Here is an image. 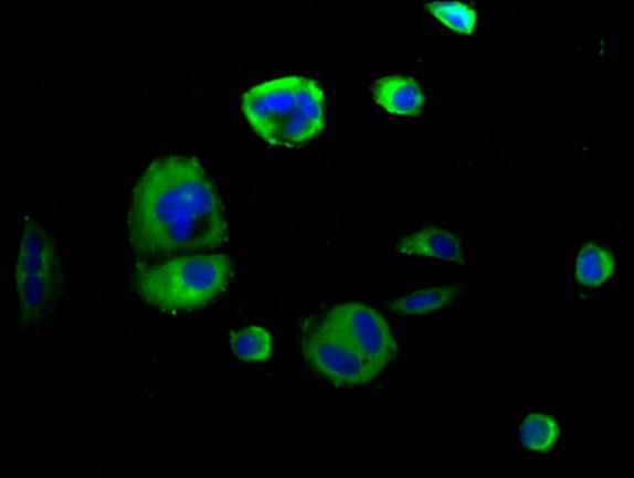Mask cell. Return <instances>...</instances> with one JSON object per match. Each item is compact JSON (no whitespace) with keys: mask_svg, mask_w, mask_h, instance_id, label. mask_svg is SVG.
<instances>
[{"mask_svg":"<svg viewBox=\"0 0 634 478\" xmlns=\"http://www.w3.org/2000/svg\"><path fill=\"white\" fill-rule=\"evenodd\" d=\"M128 225L133 249L147 261L204 253L226 240L221 198L194 158L147 167L133 190Z\"/></svg>","mask_w":634,"mask_h":478,"instance_id":"6da1fadb","label":"cell"},{"mask_svg":"<svg viewBox=\"0 0 634 478\" xmlns=\"http://www.w3.org/2000/svg\"><path fill=\"white\" fill-rule=\"evenodd\" d=\"M309 364L338 384H363L380 375L395 354L387 321L363 305L331 308L305 337Z\"/></svg>","mask_w":634,"mask_h":478,"instance_id":"7a4b0ae2","label":"cell"},{"mask_svg":"<svg viewBox=\"0 0 634 478\" xmlns=\"http://www.w3.org/2000/svg\"><path fill=\"white\" fill-rule=\"evenodd\" d=\"M324 93L317 82L287 75L247 89L243 114L258 138L279 149L311 141L324 128Z\"/></svg>","mask_w":634,"mask_h":478,"instance_id":"3957f363","label":"cell"},{"mask_svg":"<svg viewBox=\"0 0 634 478\" xmlns=\"http://www.w3.org/2000/svg\"><path fill=\"white\" fill-rule=\"evenodd\" d=\"M232 276L226 255H180L140 265L133 286L144 300L161 310L192 311L221 296Z\"/></svg>","mask_w":634,"mask_h":478,"instance_id":"277c9868","label":"cell"},{"mask_svg":"<svg viewBox=\"0 0 634 478\" xmlns=\"http://www.w3.org/2000/svg\"><path fill=\"white\" fill-rule=\"evenodd\" d=\"M17 290L23 315H45L60 290V267L52 236L39 224H29L17 257Z\"/></svg>","mask_w":634,"mask_h":478,"instance_id":"5b68a950","label":"cell"},{"mask_svg":"<svg viewBox=\"0 0 634 478\" xmlns=\"http://www.w3.org/2000/svg\"><path fill=\"white\" fill-rule=\"evenodd\" d=\"M374 100L389 114L416 115L423 107L424 96L416 82L402 75L381 78L374 86Z\"/></svg>","mask_w":634,"mask_h":478,"instance_id":"8992f818","label":"cell"},{"mask_svg":"<svg viewBox=\"0 0 634 478\" xmlns=\"http://www.w3.org/2000/svg\"><path fill=\"white\" fill-rule=\"evenodd\" d=\"M398 249L406 255H423L441 261L463 262V249L459 240L453 233L443 230H423L414 233L399 244Z\"/></svg>","mask_w":634,"mask_h":478,"instance_id":"52a82bcc","label":"cell"},{"mask_svg":"<svg viewBox=\"0 0 634 478\" xmlns=\"http://www.w3.org/2000/svg\"><path fill=\"white\" fill-rule=\"evenodd\" d=\"M615 269L614 257L603 247L587 244L578 257V278L587 286H600L611 278Z\"/></svg>","mask_w":634,"mask_h":478,"instance_id":"ba28073f","label":"cell"},{"mask_svg":"<svg viewBox=\"0 0 634 478\" xmlns=\"http://www.w3.org/2000/svg\"><path fill=\"white\" fill-rule=\"evenodd\" d=\"M232 350L237 358L249 362H262L270 359L273 351L272 336L258 326H251L233 333Z\"/></svg>","mask_w":634,"mask_h":478,"instance_id":"9c48e42d","label":"cell"},{"mask_svg":"<svg viewBox=\"0 0 634 478\" xmlns=\"http://www.w3.org/2000/svg\"><path fill=\"white\" fill-rule=\"evenodd\" d=\"M558 433L560 429L553 418L542 413H535L521 424V444L529 450L547 452L557 440Z\"/></svg>","mask_w":634,"mask_h":478,"instance_id":"30bf717a","label":"cell"},{"mask_svg":"<svg viewBox=\"0 0 634 478\" xmlns=\"http://www.w3.org/2000/svg\"><path fill=\"white\" fill-rule=\"evenodd\" d=\"M457 293H459V287H437V289H429L426 293L412 294V296L400 298V300L392 304V308L402 312L435 311L448 305L456 297Z\"/></svg>","mask_w":634,"mask_h":478,"instance_id":"8fae6325","label":"cell"},{"mask_svg":"<svg viewBox=\"0 0 634 478\" xmlns=\"http://www.w3.org/2000/svg\"><path fill=\"white\" fill-rule=\"evenodd\" d=\"M429 12L434 14L442 24L461 34H471L475 28V13L471 7L461 2H432Z\"/></svg>","mask_w":634,"mask_h":478,"instance_id":"7c38bea8","label":"cell"}]
</instances>
